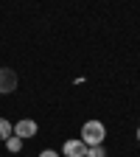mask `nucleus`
Returning a JSON list of instances; mask_svg holds the SVG:
<instances>
[{
	"instance_id": "obj_1",
	"label": "nucleus",
	"mask_w": 140,
	"mask_h": 157,
	"mask_svg": "<svg viewBox=\"0 0 140 157\" xmlns=\"http://www.w3.org/2000/svg\"><path fill=\"white\" fill-rule=\"evenodd\" d=\"M104 137H107V126H104L101 121H87V124L81 126V140H84L87 149L104 146Z\"/></svg>"
},
{
	"instance_id": "obj_2",
	"label": "nucleus",
	"mask_w": 140,
	"mask_h": 157,
	"mask_svg": "<svg viewBox=\"0 0 140 157\" xmlns=\"http://www.w3.org/2000/svg\"><path fill=\"white\" fill-rule=\"evenodd\" d=\"M17 90V73L11 67H0V95H9Z\"/></svg>"
},
{
	"instance_id": "obj_3",
	"label": "nucleus",
	"mask_w": 140,
	"mask_h": 157,
	"mask_svg": "<svg viewBox=\"0 0 140 157\" xmlns=\"http://www.w3.org/2000/svg\"><path fill=\"white\" fill-rule=\"evenodd\" d=\"M36 121H31V118H23V121H17L14 124V135L20 137V140H28V137H34L36 135Z\"/></svg>"
},
{
	"instance_id": "obj_4",
	"label": "nucleus",
	"mask_w": 140,
	"mask_h": 157,
	"mask_svg": "<svg viewBox=\"0 0 140 157\" xmlns=\"http://www.w3.org/2000/svg\"><path fill=\"white\" fill-rule=\"evenodd\" d=\"M62 154L65 157H87V146H84L81 137H76V140H65Z\"/></svg>"
},
{
	"instance_id": "obj_5",
	"label": "nucleus",
	"mask_w": 140,
	"mask_h": 157,
	"mask_svg": "<svg viewBox=\"0 0 140 157\" xmlns=\"http://www.w3.org/2000/svg\"><path fill=\"white\" fill-rule=\"evenodd\" d=\"M11 135H14V124H11V121H6V118H0V140L6 143Z\"/></svg>"
},
{
	"instance_id": "obj_6",
	"label": "nucleus",
	"mask_w": 140,
	"mask_h": 157,
	"mask_svg": "<svg viewBox=\"0 0 140 157\" xmlns=\"http://www.w3.org/2000/svg\"><path fill=\"white\" fill-rule=\"evenodd\" d=\"M6 149H9L11 154H17L20 149H23V140H20V137H17V135H11V137H9V140H6Z\"/></svg>"
},
{
	"instance_id": "obj_7",
	"label": "nucleus",
	"mask_w": 140,
	"mask_h": 157,
	"mask_svg": "<svg viewBox=\"0 0 140 157\" xmlns=\"http://www.w3.org/2000/svg\"><path fill=\"white\" fill-rule=\"evenodd\" d=\"M87 157H107V151H104V146H93V149H87Z\"/></svg>"
},
{
	"instance_id": "obj_8",
	"label": "nucleus",
	"mask_w": 140,
	"mask_h": 157,
	"mask_svg": "<svg viewBox=\"0 0 140 157\" xmlns=\"http://www.w3.org/2000/svg\"><path fill=\"white\" fill-rule=\"evenodd\" d=\"M39 157H59V151H53V149H45V151H39Z\"/></svg>"
},
{
	"instance_id": "obj_9",
	"label": "nucleus",
	"mask_w": 140,
	"mask_h": 157,
	"mask_svg": "<svg viewBox=\"0 0 140 157\" xmlns=\"http://www.w3.org/2000/svg\"><path fill=\"white\" fill-rule=\"evenodd\" d=\"M137 140H140V126H137Z\"/></svg>"
}]
</instances>
